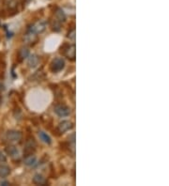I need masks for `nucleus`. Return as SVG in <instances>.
Masks as SVG:
<instances>
[{"label": "nucleus", "instance_id": "f257e3e1", "mask_svg": "<svg viewBox=\"0 0 169 186\" xmlns=\"http://www.w3.org/2000/svg\"><path fill=\"white\" fill-rule=\"evenodd\" d=\"M45 28H46V23L43 21H38L29 27V32L33 34H40L43 32Z\"/></svg>", "mask_w": 169, "mask_h": 186}, {"label": "nucleus", "instance_id": "f03ea898", "mask_svg": "<svg viewBox=\"0 0 169 186\" xmlns=\"http://www.w3.org/2000/svg\"><path fill=\"white\" fill-rule=\"evenodd\" d=\"M64 67H65V61L60 57L54 58L52 62V65H51V69L54 73H58V72L62 71L64 69Z\"/></svg>", "mask_w": 169, "mask_h": 186}, {"label": "nucleus", "instance_id": "7ed1b4c3", "mask_svg": "<svg viewBox=\"0 0 169 186\" xmlns=\"http://www.w3.org/2000/svg\"><path fill=\"white\" fill-rule=\"evenodd\" d=\"M54 113L63 117H68L70 114H71V109L70 107H68L67 105H64V104H59V105H56L54 106Z\"/></svg>", "mask_w": 169, "mask_h": 186}, {"label": "nucleus", "instance_id": "20e7f679", "mask_svg": "<svg viewBox=\"0 0 169 186\" xmlns=\"http://www.w3.org/2000/svg\"><path fill=\"white\" fill-rule=\"evenodd\" d=\"M21 137H22V135L19 131L11 130L6 134V138L10 142H18L21 140Z\"/></svg>", "mask_w": 169, "mask_h": 186}, {"label": "nucleus", "instance_id": "39448f33", "mask_svg": "<svg viewBox=\"0 0 169 186\" xmlns=\"http://www.w3.org/2000/svg\"><path fill=\"white\" fill-rule=\"evenodd\" d=\"M73 126V122L69 121V120H63L59 124V131L60 133H65L69 130H71Z\"/></svg>", "mask_w": 169, "mask_h": 186}, {"label": "nucleus", "instance_id": "423d86ee", "mask_svg": "<svg viewBox=\"0 0 169 186\" xmlns=\"http://www.w3.org/2000/svg\"><path fill=\"white\" fill-rule=\"evenodd\" d=\"M63 53L64 55L70 58V59H74L75 58V53H76V50H75V45H68L64 50H63Z\"/></svg>", "mask_w": 169, "mask_h": 186}, {"label": "nucleus", "instance_id": "0eeeda50", "mask_svg": "<svg viewBox=\"0 0 169 186\" xmlns=\"http://www.w3.org/2000/svg\"><path fill=\"white\" fill-rule=\"evenodd\" d=\"M27 64L30 68H35L37 67V65L39 64V57L36 55H31L28 57V61H27Z\"/></svg>", "mask_w": 169, "mask_h": 186}, {"label": "nucleus", "instance_id": "6e6552de", "mask_svg": "<svg viewBox=\"0 0 169 186\" xmlns=\"http://www.w3.org/2000/svg\"><path fill=\"white\" fill-rule=\"evenodd\" d=\"M55 19L59 23H63L66 20V15L61 9H58L55 12Z\"/></svg>", "mask_w": 169, "mask_h": 186}, {"label": "nucleus", "instance_id": "1a4fd4ad", "mask_svg": "<svg viewBox=\"0 0 169 186\" xmlns=\"http://www.w3.org/2000/svg\"><path fill=\"white\" fill-rule=\"evenodd\" d=\"M10 173H11V168L8 165H0V177L5 178V177L9 176Z\"/></svg>", "mask_w": 169, "mask_h": 186}, {"label": "nucleus", "instance_id": "9d476101", "mask_svg": "<svg viewBox=\"0 0 169 186\" xmlns=\"http://www.w3.org/2000/svg\"><path fill=\"white\" fill-rule=\"evenodd\" d=\"M6 151L11 157H16L19 154V151H18L17 148L14 147V146H8L6 148Z\"/></svg>", "mask_w": 169, "mask_h": 186}, {"label": "nucleus", "instance_id": "9b49d317", "mask_svg": "<svg viewBox=\"0 0 169 186\" xmlns=\"http://www.w3.org/2000/svg\"><path fill=\"white\" fill-rule=\"evenodd\" d=\"M33 182L37 185H42L45 183V178L40 174H36L33 177Z\"/></svg>", "mask_w": 169, "mask_h": 186}, {"label": "nucleus", "instance_id": "f8f14e48", "mask_svg": "<svg viewBox=\"0 0 169 186\" xmlns=\"http://www.w3.org/2000/svg\"><path fill=\"white\" fill-rule=\"evenodd\" d=\"M36 161H37V159H36L35 156H33V155H28V156H26V157L25 158L24 163H25L26 165L31 166V165H34L36 164Z\"/></svg>", "mask_w": 169, "mask_h": 186}, {"label": "nucleus", "instance_id": "ddd939ff", "mask_svg": "<svg viewBox=\"0 0 169 186\" xmlns=\"http://www.w3.org/2000/svg\"><path fill=\"white\" fill-rule=\"evenodd\" d=\"M39 136H40V138L44 142V143H46V144H51V142H52V140H51V137L46 134V133H44V132H40L39 133Z\"/></svg>", "mask_w": 169, "mask_h": 186}, {"label": "nucleus", "instance_id": "4468645a", "mask_svg": "<svg viewBox=\"0 0 169 186\" xmlns=\"http://www.w3.org/2000/svg\"><path fill=\"white\" fill-rule=\"evenodd\" d=\"M29 55V50L26 47H23L20 51H19V56L21 59H25Z\"/></svg>", "mask_w": 169, "mask_h": 186}, {"label": "nucleus", "instance_id": "2eb2a0df", "mask_svg": "<svg viewBox=\"0 0 169 186\" xmlns=\"http://www.w3.org/2000/svg\"><path fill=\"white\" fill-rule=\"evenodd\" d=\"M8 1H9V2L7 3V5H8L9 9L12 10V9H15V8H16L17 3H16L15 0H8Z\"/></svg>", "mask_w": 169, "mask_h": 186}, {"label": "nucleus", "instance_id": "dca6fc26", "mask_svg": "<svg viewBox=\"0 0 169 186\" xmlns=\"http://www.w3.org/2000/svg\"><path fill=\"white\" fill-rule=\"evenodd\" d=\"M68 38L72 41H74L75 40V29H72L70 30V32L68 33Z\"/></svg>", "mask_w": 169, "mask_h": 186}, {"label": "nucleus", "instance_id": "f3484780", "mask_svg": "<svg viewBox=\"0 0 169 186\" xmlns=\"http://www.w3.org/2000/svg\"><path fill=\"white\" fill-rule=\"evenodd\" d=\"M60 24L61 23H59V22H58V21H54V24L53 25V30H54V31H59L60 30Z\"/></svg>", "mask_w": 169, "mask_h": 186}, {"label": "nucleus", "instance_id": "a211bd4d", "mask_svg": "<svg viewBox=\"0 0 169 186\" xmlns=\"http://www.w3.org/2000/svg\"><path fill=\"white\" fill-rule=\"evenodd\" d=\"M0 162H6V156L2 153V151H0Z\"/></svg>", "mask_w": 169, "mask_h": 186}, {"label": "nucleus", "instance_id": "6ab92c4d", "mask_svg": "<svg viewBox=\"0 0 169 186\" xmlns=\"http://www.w3.org/2000/svg\"><path fill=\"white\" fill-rule=\"evenodd\" d=\"M3 88H4V86H3V84L1 82H0V91H1Z\"/></svg>", "mask_w": 169, "mask_h": 186}, {"label": "nucleus", "instance_id": "aec40b11", "mask_svg": "<svg viewBox=\"0 0 169 186\" xmlns=\"http://www.w3.org/2000/svg\"><path fill=\"white\" fill-rule=\"evenodd\" d=\"M9 184V182H7V181H5V182H1V185H8Z\"/></svg>", "mask_w": 169, "mask_h": 186}, {"label": "nucleus", "instance_id": "412c9836", "mask_svg": "<svg viewBox=\"0 0 169 186\" xmlns=\"http://www.w3.org/2000/svg\"><path fill=\"white\" fill-rule=\"evenodd\" d=\"M0 103H1V97H0Z\"/></svg>", "mask_w": 169, "mask_h": 186}]
</instances>
